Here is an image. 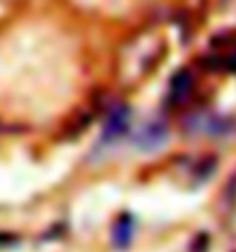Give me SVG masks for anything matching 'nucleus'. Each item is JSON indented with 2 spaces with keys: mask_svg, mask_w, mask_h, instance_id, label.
<instances>
[{
  "mask_svg": "<svg viewBox=\"0 0 236 252\" xmlns=\"http://www.w3.org/2000/svg\"><path fill=\"white\" fill-rule=\"evenodd\" d=\"M133 232H135V218L131 213H122L115 227H112V246L119 248V250H126L131 246Z\"/></svg>",
  "mask_w": 236,
  "mask_h": 252,
  "instance_id": "nucleus-4",
  "label": "nucleus"
},
{
  "mask_svg": "<svg viewBox=\"0 0 236 252\" xmlns=\"http://www.w3.org/2000/svg\"><path fill=\"white\" fill-rule=\"evenodd\" d=\"M190 87H193L190 73L179 71L177 76H174V80H172V103H174V106H177V103H181V101L188 96V94H190Z\"/></svg>",
  "mask_w": 236,
  "mask_h": 252,
  "instance_id": "nucleus-5",
  "label": "nucleus"
},
{
  "mask_svg": "<svg viewBox=\"0 0 236 252\" xmlns=\"http://www.w3.org/2000/svg\"><path fill=\"white\" fill-rule=\"evenodd\" d=\"M129 124H131V110L126 106L112 110L108 122L103 126V133H101V142L108 145V142H117L124 133H129Z\"/></svg>",
  "mask_w": 236,
  "mask_h": 252,
  "instance_id": "nucleus-2",
  "label": "nucleus"
},
{
  "mask_svg": "<svg viewBox=\"0 0 236 252\" xmlns=\"http://www.w3.org/2000/svg\"><path fill=\"white\" fill-rule=\"evenodd\" d=\"M9 241H16V239H14V236H9V234H0V248H2V246H12Z\"/></svg>",
  "mask_w": 236,
  "mask_h": 252,
  "instance_id": "nucleus-6",
  "label": "nucleus"
},
{
  "mask_svg": "<svg viewBox=\"0 0 236 252\" xmlns=\"http://www.w3.org/2000/svg\"><path fill=\"white\" fill-rule=\"evenodd\" d=\"M190 131H202L209 133L213 138H220V135H227V133L234 131V120H225V117H204V115H197L186 124Z\"/></svg>",
  "mask_w": 236,
  "mask_h": 252,
  "instance_id": "nucleus-3",
  "label": "nucleus"
},
{
  "mask_svg": "<svg viewBox=\"0 0 236 252\" xmlns=\"http://www.w3.org/2000/svg\"><path fill=\"white\" fill-rule=\"evenodd\" d=\"M133 142L142 152H156L168 142V126L163 122H149L133 135Z\"/></svg>",
  "mask_w": 236,
  "mask_h": 252,
  "instance_id": "nucleus-1",
  "label": "nucleus"
}]
</instances>
